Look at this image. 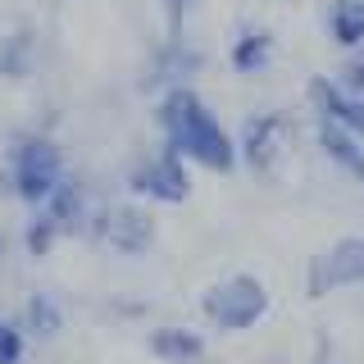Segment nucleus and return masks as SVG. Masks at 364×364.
Instances as JSON below:
<instances>
[{
    "mask_svg": "<svg viewBox=\"0 0 364 364\" xmlns=\"http://www.w3.org/2000/svg\"><path fill=\"white\" fill-rule=\"evenodd\" d=\"M60 237H64V232H60V223H55L50 214L41 210V205H37V214L23 223V246H28V255H37V259L50 255V246L60 242Z\"/></svg>",
    "mask_w": 364,
    "mask_h": 364,
    "instance_id": "obj_17",
    "label": "nucleus"
},
{
    "mask_svg": "<svg viewBox=\"0 0 364 364\" xmlns=\"http://www.w3.org/2000/svg\"><path fill=\"white\" fill-rule=\"evenodd\" d=\"M0 255H5V242H0Z\"/></svg>",
    "mask_w": 364,
    "mask_h": 364,
    "instance_id": "obj_22",
    "label": "nucleus"
},
{
    "mask_svg": "<svg viewBox=\"0 0 364 364\" xmlns=\"http://www.w3.org/2000/svg\"><path fill=\"white\" fill-rule=\"evenodd\" d=\"M164 9V32H187V18L196 9V0H159Z\"/></svg>",
    "mask_w": 364,
    "mask_h": 364,
    "instance_id": "obj_19",
    "label": "nucleus"
},
{
    "mask_svg": "<svg viewBox=\"0 0 364 364\" xmlns=\"http://www.w3.org/2000/svg\"><path fill=\"white\" fill-rule=\"evenodd\" d=\"M87 232L96 237V242H105L114 255H123V259H141V255H151V246H155L151 210H146V205H132V200L91 210L87 214Z\"/></svg>",
    "mask_w": 364,
    "mask_h": 364,
    "instance_id": "obj_5",
    "label": "nucleus"
},
{
    "mask_svg": "<svg viewBox=\"0 0 364 364\" xmlns=\"http://www.w3.org/2000/svg\"><path fill=\"white\" fill-rule=\"evenodd\" d=\"M191 159L178 151V146L159 141L155 155L136 159V164L128 168V191L151 205H182L191 196Z\"/></svg>",
    "mask_w": 364,
    "mask_h": 364,
    "instance_id": "obj_4",
    "label": "nucleus"
},
{
    "mask_svg": "<svg viewBox=\"0 0 364 364\" xmlns=\"http://www.w3.org/2000/svg\"><path fill=\"white\" fill-rule=\"evenodd\" d=\"M323 23L337 50H364V0H328Z\"/></svg>",
    "mask_w": 364,
    "mask_h": 364,
    "instance_id": "obj_15",
    "label": "nucleus"
},
{
    "mask_svg": "<svg viewBox=\"0 0 364 364\" xmlns=\"http://www.w3.org/2000/svg\"><path fill=\"white\" fill-rule=\"evenodd\" d=\"M337 82L346 87V91H355V96H364V50H350V60L337 73Z\"/></svg>",
    "mask_w": 364,
    "mask_h": 364,
    "instance_id": "obj_20",
    "label": "nucleus"
},
{
    "mask_svg": "<svg viewBox=\"0 0 364 364\" xmlns=\"http://www.w3.org/2000/svg\"><path fill=\"white\" fill-rule=\"evenodd\" d=\"M310 364H333V341H328V337H318V350H314Z\"/></svg>",
    "mask_w": 364,
    "mask_h": 364,
    "instance_id": "obj_21",
    "label": "nucleus"
},
{
    "mask_svg": "<svg viewBox=\"0 0 364 364\" xmlns=\"http://www.w3.org/2000/svg\"><path fill=\"white\" fill-rule=\"evenodd\" d=\"M287 146H291L287 114L259 109V114H250V119L242 123V132H237V164H246L255 178H269L273 168L282 164Z\"/></svg>",
    "mask_w": 364,
    "mask_h": 364,
    "instance_id": "obj_6",
    "label": "nucleus"
},
{
    "mask_svg": "<svg viewBox=\"0 0 364 364\" xmlns=\"http://www.w3.org/2000/svg\"><path fill=\"white\" fill-rule=\"evenodd\" d=\"M68 173L64 168V151L55 136L46 132H14L5 151V187L14 191L23 205H46V196L55 191V182Z\"/></svg>",
    "mask_w": 364,
    "mask_h": 364,
    "instance_id": "obj_2",
    "label": "nucleus"
},
{
    "mask_svg": "<svg viewBox=\"0 0 364 364\" xmlns=\"http://www.w3.org/2000/svg\"><path fill=\"white\" fill-rule=\"evenodd\" d=\"M305 100H310V109L318 114V119H328V123H337V128L364 136V96L346 91L337 77H328V73L310 77V82H305Z\"/></svg>",
    "mask_w": 364,
    "mask_h": 364,
    "instance_id": "obj_9",
    "label": "nucleus"
},
{
    "mask_svg": "<svg viewBox=\"0 0 364 364\" xmlns=\"http://www.w3.org/2000/svg\"><path fill=\"white\" fill-rule=\"evenodd\" d=\"M155 128L159 141L178 146L205 173H232L237 168V136L223 128V119L191 82L164 87L155 96Z\"/></svg>",
    "mask_w": 364,
    "mask_h": 364,
    "instance_id": "obj_1",
    "label": "nucleus"
},
{
    "mask_svg": "<svg viewBox=\"0 0 364 364\" xmlns=\"http://www.w3.org/2000/svg\"><path fill=\"white\" fill-rule=\"evenodd\" d=\"M200 314L228 337L250 333L269 314V287L255 273H228V278H219L214 287L200 291Z\"/></svg>",
    "mask_w": 364,
    "mask_h": 364,
    "instance_id": "obj_3",
    "label": "nucleus"
},
{
    "mask_svg": "<svg viewBox=\"0 0 364 364\" xmlns=\"http://www.w3.org/2000/svg\"><path fill=\"white\" fill-rule=\"evenodd\" d=\"M28 355V333L14 318H0V364H23Z\"/></svg>",
    "mask_w": 364,
    "mask_h": 364,
    "instance_id": "obj_18",
    "label": "nucleus"
},
{
    "mask_svg": "<svg viewBox=\"0 0 364 364\" xmlns=\"http://www.w3.org/2000/svg\"><path fill=\"white\" fill-rule=\"evenodd\" d=\"M360 282H364V232L337 237L305 269V296L310 301H323V296H333L341 287H360Z\"/></svg>",
    "mask_w": 364,
    "mask_h": 364,
    "instance_id": "obj_7",
    "label": "nucleus"
},
{
    "mask_svg": "<svg viewBox=\"0 0 364 364\" xmlns=\"http://www.w3.org/2000/svg\"><path fill=\"white\" fill-rule=\"evenodd\" d=\"M314 141H318V151L333 159L341 173H350V178H355L360 187H364V136L346 132V128H337V123H328V119H318Z\"/></svg>",
    "mask_w": 364,
    "mask_h": 364,
    "instance_id": "obj_12",
    "label": "nucleus"
},
{
    "mask_svg": "<svg viewBox=\"0 0 364 364\" xmlns=\"http://www.w3.org/2000/svg\"><path fill=\"white\" fill-rule=\"evenodd\" d=\"M41 210L50 214L55 223H60L64 237H68V232H82V228H87V214H91V210H87V187H82L73 173H64L60 182H55V191L46 196Z\"/></svg>",
    "mask_w": 364,
    "mask_h": 364,
    "instance_id": "obj_13",
    "label": "nucleus"
},
{
    "mask_svg": "<svg viewBox=\"0 0 364 364\" xmlns=\"http://www.w3.org/2000/svg\"><path fill=\"white\" fill-rule=\"evenodd\" d=\"M23 333L28 337H37V341H55L64 333V310H60V301L55 296H46V291H32L28 301H23Z\"/></svg>",
    "mask_w": 364,
    "mask_h": 364,
    "instance_id": "obj_16",
    "label": "nucleus"
},
{
    "mask_svg": "<svg viewBox=\"0 0 364 364\" xmlns=\"http://www.w3.org/2000/svg\"><path fill=\"white\" fill-rule=\"evenodd\" d=\"M146 350L159 364H200L205 360V337L187 323H164L146 333Z\"/></svg>",
    "mask_w": 364,
    "mask_h": 364,
    "instance_id": "obj_11",
    "label": "nucleus"
},
{
    "mask_svg": "<svg viewBox=\"0 0 364 364\" xmlns=\"http://www.w3.org/2000/svg\"><path fill=\"white\" fill-rule=\"evenodd\" d=\"M200 68H205V55L187 41V32H164V41H159L155 50H151V60H146V77H141V87L159 96L164 87L191 82Z\"/></svg>",
    "mask_w": 364,
    "mask_h": 364,
    "instance_id": "obj_8",
    "label": "nucleus"
},
{
    "mask_svg": "<svg viewBox=\"0 0 364 364\" xmlns=\"http://www.w3.org/2000/svg\"><path fill=\"white\" fill-rule=\"evenodd\" d=\"M37 73V32L32 28H14L0 37V77L5 82H23Z\"/></svg>",
    "mask_w": 364,
    "mask_h": 364,
    "instance_id": "obj_14",
    "label": "nucleus"
},
{
    "mask_svg": "<svg viewBox=\"0 0 364 364\" xmlns=\"http://www.w3.org/2000/svg\"><path fill=\"white\" fill-rule=\"evenodd\" d=\"M273 55H278V37H273L264 23H242L232 46H228V68L237 77H259L273 64Z\"/></svg>",
    "mask_w": 364,
    "mask_h": 364,
    "instance_id": "obj_10",
    "label": "nucleus"
}]
</instances>
